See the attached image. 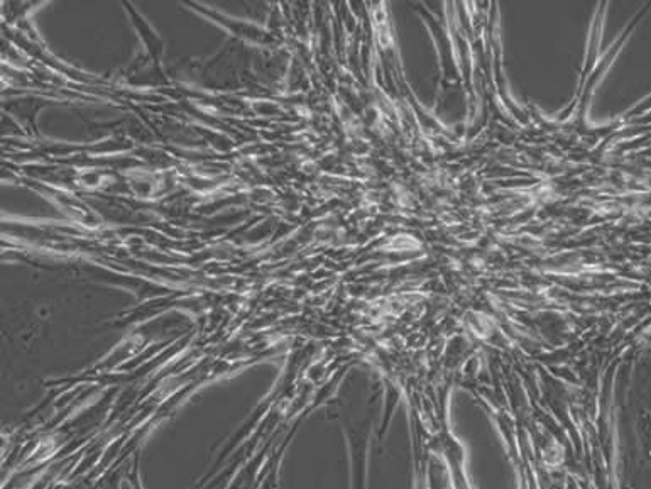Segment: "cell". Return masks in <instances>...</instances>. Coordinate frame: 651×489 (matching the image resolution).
<instances>
[{"mask_svg": "<svg viewBox=\"0 0 651 489\" xmlns=\"http://www.w3.org/2000/svg\"><path fill=\"white\" fill-rule=\"evenodd\" d=\"M131 484H132V489H143V484H141V479H139V473H137V469H134L131 473Z\"/></svg>", "mask_w": 651, "mask_h": 489, "instance_id": "obj_1", "label": "cell"}]
</instances>
